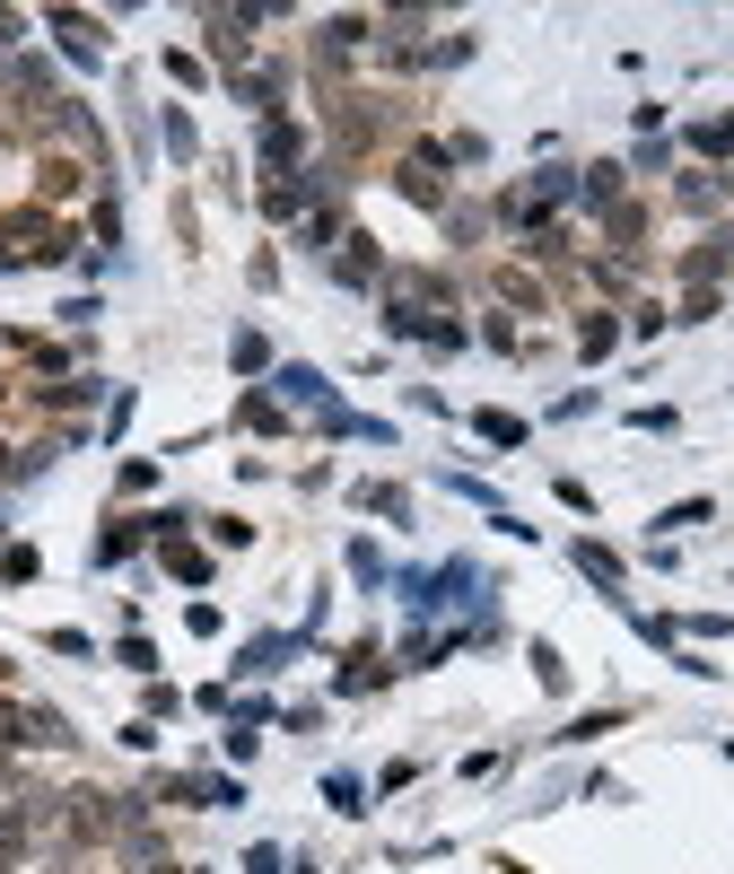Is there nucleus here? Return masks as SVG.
I'll return each instance as SVG.
<instances>
[{
    "mask_svg": "<svg viewBox=\"0 0 734 874\" xmlns=\"http://www.w3.org/2000/svg\"><path fill=\"white\" fill-rule=\"evenodd\" d=\"M533 682H542V691H569V665H560V647H533Z\"/></svg>",
    "mask_w": 734,
    "mask_h": 874,
    "instance_id": "10",
    "label": "nucleus"
},
{
    "mask_svg": "<svg viewBox=\"0 0 734 874\" xmlns=\"http://www.w3.org/2000/svg\"><path fill=\"white\" fill-rule=\"evenodd\" d=\"M35 744H71V726L53 709H26V700H0V752H35Z\"/></svg>",
    "mask_w": 734,
    "mask_h": 874,
    "instance_id": "1",
    "label": "nucleus"
},
{
    "mask_svg": "<svg viewBox=\"0 0 734 874\" xmlns=\"http://www.w3.org/2000/svg\"><path fill=\"white\" fill-rule=\"evenodd\" d=\"M79 184H88V166H79V158H44V193H53V202H71Z\"/></svg>",
    "mask_w": 734,
    "mask_h": 874,
    "instance_id": "3",
    "label": "nucleus"
},
{
    "mask_svg": "<svg viewBox=\"0 0 734 874\" xmlns=\"http://www.w3.org/2000/svg\"><path fill=\"white\" fill-rule=\"evenodd\" d=\"M245 874H280V849H253V857H245Z\"/></svg>",
    "mask_w": 734,
    "mask_h": 874,
    "instance_id": "12",
    "label": "nucleus"
},
{
    "mask_svg": "<svg viewBox=\"0 0 734 874\" xmlns=\"http://www.w3.org/2000/svg\"><path fill=\"white\" fill-rule=\"evenodd\" d=\"M298 149H306V131L289 123V115H271V123H262V166H280V175H289V166H298Z\"/></svg>",
    "mask_w": 734,
    "mask_h": 874,
    "instance_id": "2",
    "label": "nucleus"
},
{
    "mask_svg": "<svg viewBox=\"0 0 734 874\" xmlns=\"http://www.w3.org/2000/svg\"><path fill=\"white\" fill-rule=\"evenodd\" d=\"M280 420H289V411H280L271 393H245V429H280Z\"/></svg>",
    "mask_w": 734,
    "mask_h": 874,
    "instance_id": "11",
    "label": "nucleus"
},
{
    "mask_svg": "<svg viewBox=\"0 0 734 874\" xmlns=\"http://www.w3.org/2000/svg\"><path fill=\"white\" fill-rule=\"evenodd\" d=\"M612 342H620V324H612V315H586V324H578V350H586V359H604Z\"/></svg>",
    "mask_w": 734,
    "mask_h": 874,
    "instance_id": "5",
    "label": "nucleus"
},
{
    "mask_svg": "<svg viewBox=\"0 0 734 874\" xmlns=\"http://www.w3.org/2000/svg\"><path fill=\"white\" fill-rule=\"evenodd\" d=\"M578 569H586L595 586H620V560H612L604 542H578Z\"/></svg>",
    "mask_w": 734,
    "mask_h": 874,
    "instance_id": "6",
    "label": "nucleus"
},
{
    "mask_svg": "<svg viewBox=\"0 0 734 874\" xmlns=\"http://www.w3.org/2000/svg\"><path fill=\"white\" fill-rule=\"evenodd\" d=\"M482 438L489 446H525V420L516 411H482Z\"/></svg>",
    "mask_w": 734,
    "mask_h": 874,
    "instance_id": "8",
    "label": "nucleus"
},
{
    "mask_svg": "<svg viewBox=\"0 0 734 874\" xmlns=\"http://www.w3.org/2000/svg\"><path fill=\"white\" fill-rule=\"evenodd\" d=\"M324 796H333V813H367V787H359V778H342V769L324 778Z\"/></svg>",
    "mask_w": 734,
    "mask_h": 874,
    "instance_id": "9",
    "label": "nucleus"
},
{
    "mask_svg": "<svg viewBox=\"0 0 734 874\" xmlns=\"http://www.w3.org/2000/svg\"><path fill=\"white\" fill-rule=\"evenodd\" d=\"M166 569H175V578H184V586H202V578H211V560H202V551H193V542H166Z\"/></svg>",
    "mask_w": 734,
    "mask_h": 874,
    "instance_id": "7",
    "label": "nucleus"
},
{
    "mask_svg": "<svg viewBox=\"0 0 734 874\" xmlns=\"http://www.w3.org/2000/svg\"><path fill=\"white\" fill-rule=\"evenodd\" d=\"M376 271H385V262H376V237H350V253H342V280H376Z\"/></svg>",
    "mask_w": 734,
    "mask_h": 874,
    "instance_id": "4",
    "label": "nucleus"
}]
</instances>
